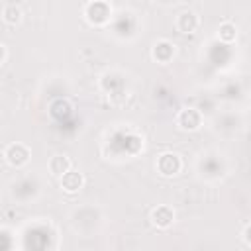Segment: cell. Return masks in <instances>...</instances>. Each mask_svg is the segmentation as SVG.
<instances>
[{
    "label": "cell",
    "mask_w": 251,
    "mask_h": 251,
    "mask_svg": "<svg viewBox=\"0 0 251 251\" xmlns=\"http://www.w3.org/2000/svg\"><path fill=\"white\" fill-rule=\"evenodd\" d=\"M157 171L163 176L176 175L180 171V159H178V155H175V153H163V155H159V159H157Z\"/></svg>",
    "instance_id": "cell-4"
},
{
    "label": "cell",
    "mask_w": 251,
    "mask_h": 251,
    "mask_svg": "<svg viewBox=\"0 0 251 251\" xmlns=\"http://www.w3.org/2000/svg\"><path fill=\"white\" fill-rule=\"evenodd\" d=\"M84 16L90 24L94 25H100V24H106L112 16V8L106 4V2H88L86 4V10H84Z\"/></svg>",
    "instance_id": "cell-1"
},
{
    "label": "cell",
    "mask_w": 251,
    "mask_h": 251,
    "mask_svg": "<svg viewBox=\"0 0 251 251\" xmlns=\"http://www.w3.org/2000/svg\"><path fill=\"white\" fill-rule=\"evenodd\" d=\"M173 220H175V212H173L169 206H157V208L151 212V222H153V226L159 227V229L169 227V226L173 224Z\"/></svg>",
    "instance_id": "cell-5"
},
{
    "label": "cell",
    "mask_w": 251,
    "mask_h": 251,
    "mask_svg": "<svg viewBox=\"0 0 251 251\" xmlns=\"http://www.w3.org/2000/svg\"><path fill=\"white\" fill-rule=\"evenodd\" d=\"M49 171H51L55 176L63 178V176L71 171V159L65 157V155H55V157H51V161H49Z\"/></svg>",
    "instance_id": "cell-8"
},
{
    "label": "cell",
    "mask_w": 251,
    "mask_h": 251,
    "mask_svg": "<svg viewBox=\"0 0 251 251\" xmlns=\"http://www.w3.org/2000/svg\"><path fill=\"white\" fill-rule=\"evenodd\" d=\"M4 157L12 167H22L29 161V149L24 143H10L4 151Z\"/></svg>",
    "instance_id": "cell-2"
},
{
    "label": "cell",
    "mask_w": 251,
    "mask_h": 251,
    "mask_svg": "<svg viewBox=\"0 0 251 251\" xmlns=\"http://www.w3.org/2000/svg\"><path fill=\"white\" fill-rule=\"evenodd\" d=\"M175 55V45L169 41H159L153 47V59H157L159 63H169Z\"/></svg>",
    "instance_id": "cell-9"
},
{
    "label": "cell",
    "mask_w": 251,
    "mask_h": 251,
    "mask_svg": "<svg viewBox=\"0 0 251 251\" xmlns=\"http://www.w3.org/2000/svg\"><path fill=\"white\" fill-rule=\"evenodd\" d=\"M198 27V16L192 12V10H186V12H180L178 18H176V29L180 33H194Z\"/></svg>",
    "instance_id": "cell-6"
},
{
    "label": "cell",
    "mask_w": 251,
    "mask_h": 251,
    "mask_svg": "<svg viewBox=\"0 0 251 251\" xmlns=\"http://www.w3.org/2000/svg\"><path fill=\"white\" fill-rule=\"evenodd\" d=\"M235 35H237V29H235V25H233L231 22L220 24V27H218V37H220V41L231 43V41L235 39Z\"/></svg>",
    "instance_id": "cell-10"
},
{
    "label": "cell",
    "mask_w": 251,
    "mask_h": 251,
    "mask_svg": "<svg viewBox=\"0 0 251 251\" xmlns=\"http://www.w3.org/2000/svg\"><path fill=\"white\" fill-rule=\"evenodd\" d=\"M2 16H4V22L6 24H18L22 20V10L16 4H6L2 8Z\"/></svg>",
    "instance_id": "cell-11"
},
{
    "label": "cell",
    "mask_w": 251,
    "mask_h": 251,
    "mask_svg": "<svg viewBox=\"0 0 251 251\" xmlns=\"http://www.w3.org/2000/svg\"><path fill=\"white\" fill-rule=\"evenodd\" d=\"M243 239H245L247 245H251V226H247V227L243 229Z\"/></svg>",
    "instance_id": "cell-12"
},
{
    "label": "cell",
    "mask_w": 251,
    "mask_h": 251,
    "mask_svg": "<svg viewBox=\"0 0 251 251\" xmlns=\"http://www.w3.org/2000/svg\"><path fill=\"white\" fill-rule=\"evenodd\" d=\"M200 122H202V116H200V112L194 110V108H184V110H180L178 116H176V124H178V127L184 129V131H194V129H198V127H200Z\"/></svg>",
    "instance_id": "cell-3"
},
{
    "label": "cell",
    "mask_w": 251,
    "mask_h": 251,
    "mask_svg": "<svg viewBox=\"0 0 251 251\" xmlns=\"http://www.w3.org/2000/svg\"><path fill=\"white\" fill-rule=\"evenodd\" d=\"M82 182H84V178H82V175H80L78 171H69V173L61 178V188H63L65 192L73 194V192H78V190L82 188Z\"/></svg>",
    "instance_id": "cell-7"
}]
</instances>
